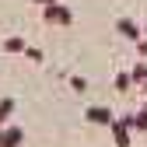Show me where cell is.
Here are the masks:
<instances>
[{
	"label": "cell",
	"instance_id": "cell-12",
	"mask_svg": "<svg viewBox=\"0 0 147 147\" xmlns=\"http://www.w3.org/2000/svg\"><path fill=\"white\" fill-rule=\"evenodd\" d=\"M67 81H70V88H74V91H88V81H84V77H74V74H70Z\"/></svg>",
	"mask_w": 147,
	"mask_h": 147
},
{
	"label": "cell",
	"instance_id": "cell-7",
	"mask_svg": "<svg viewBox=\"0 0 147 147\" xmlns=\"http://www.w3.org/2000/svg\"><path fill=\"white\" fill-rule=\"evenodd\" d=\"M25 39H21V35H11V39H4V46H0V49H4V53H25Z\"/></svg>",
	"mask_w": 147,
	"mask_h": 147
},
{
	"label": "cell",
	"instance_id": "cell-4",
	"mask_svg": "<svg viewBox=\"0 0 147 147\" xmlns=\"http://www.w3.org/2000/svg\"><path fill=\"white\" fill-rule=\"evenodd\" d=\"M21 144H25V130L4 126V140H0V147H21Z\"/></svg>",
	"mask_w": 147,
	"mask_h": 147
},
{
	"label": "cell",
	"instance_id": "cell-8",
	"mask_svg": "<svg viewBox=\"0 0 147 147\" xmlns=\"http://www.w3.org/2000/svg\"><path fill=\"white\" fill-rule=\"evenodd\" d=\"M11 116H14V98H0V126H7Z\"/></svg>",
	"mask_w": 147,
	"mask_h": 147
},
{
	"label": "cell",
	"instance_id": "cell-9",
	"mask_svg": "<svg viewBox=\"0 0 147 147\" xmlns=\"http://www.w3.org/2000/svg\"><path fill=\"white\" fill-rule=\"evenodd\" d=\"M130 77H133V84H144V81H147V60H140V63L133 67V74H130Z\"/></svg>",
	"mask_w": 147,
	"mask_h": 147
},
{
	"label": "cell",
	"instance_id": "cell-5",
	"mask_svg": "<svg viewBox=\"0 0 147 147\" xmlns=\"http://www.w3.org/2000/svg\"><path fill=\"white\" fill-rule=\"evenodd\" d=\"M126 123H130V130H140V133H147V102L140 105V112L126 116Z\"/></svg>",
	"mask_w": 147,
	"mask_h": 147
},
{
	"label": "cell",
	"instance_id": "cell-15",
	"mask_svg": "<svg viewBox=\"0 0 147 147\" xmlns=\"http://www.w3.org/2000/svg\"><path fill=\"white\" fill-rule=\"evenodd\" d=\"M144 32H147V28H144Z\"/></svg>",
	"mask_w": 147,
	"mask_h": 147
},
{
	"label": "cell",
	"instance_id": "cell-6",
	"mask_svg": "<svg viewBox=\"0 0 147 147\" xmlns=\"http://www.w3.org/2000/svg\"><path fill=\"white\" fill-rule=\"evenodd\" d=\"M116 28H119V35H126L130 42H137V39H140V28L130 21V18H119V21H116Z\"/></svg>",
	"mask_w": 147,
	"mask_h": 147
},
{
	"label": "cell",
	"instance_id": "cell-2",
	"mask_svg": "<svg viewBox=\"0 0 147 147\" xmlns=\"http://www.w3.org/2000/svg\"><path fill=\"white\" fill-rule=\"evenodd\" d=\"M109 130H112L116 147H130V123H126V116H123V119H112V123H109Z\"/></svg>",
	"mask_w": 147,
	"mask_h": 147
},
{
	"label": "cell",
	"instance_id": "cell-14",
	"mask_svg": "<svg viewBox=\"0 0 147 147\" xmlns=\"http://www.w3.org/2000/svg\"><path fill=\"white\" fill-rule=\"evenodd\" d=\"M32 4H39V7H49V4H56V0H32Z\"/></svg>",
	"mask_w": 147,
	"mask_h": 147
},
{
	"label": "cell",
	"instance_id": "cell-13",
	"mask_svg": "<svg viewBox=\"0 0 147 147\" xmlns=\"http://www.w3.org/2000/svg\"><path fill=\"white\" fill-rule=\"evenodd\" d=\"M133 46H137V56H140V60H147V35H140Z\"/></svg>",
	"mask_w": 147,
	"mask_h": 147
},
{
	"label": "cell",
	"instance_id": "cell-10",
	"mask_svg": "<svg viewBox=\"0 0 147 147\" xmlns=\"http://www.w3.org/2000/svg\"><path fill=\"white\" fill-rule=\"evenodd\" d=\"M133 88V77L130 74H116V91H130Z\"/></svg>",
	"mask_w": 147,
	"mask_h": 147
},
{
	"label": "cell",
	"instance_id": "cell-11",
	"mask_svg": "<svg viewBox=\"0 0 147 147\" xmlns=\"http://www.w3.org/2000/svg\"><path fill=\"white\" fill-rule=\"evenodd\" d=\"M21 56H28L32 63H42L46 56H42V49H35V46H25V53H21Z\"/></svg>",
	"mask_w": 147,
	"mask_h": 147
},
{
	"label": "cell",
	"instance_id": "cell-1",
	"mask_svg": "<svg viewBox=\"0 0 147 147\" xmlns=\"http://www.w3.org/2000/svg\"><path fill=\"white\" fill-rule=\"evenodd\" d=\"M42 21H46V25H74V11L56 0V4L42 7Z\"/></svg>",
	"mask_w": 147,
	"mask_h": 147
},
{
	"label": "cell",
	"instance_id": "cell-3",
	"mask_svg": "<svg viewBox=\"0 0 147 147\" xmlns=\"http://www.w3.org/2000/svg\"><path fill=\"white\" fill-rule=\"evenodd\" d=\"M84 119L88 123H98V126H109L116 116H112V109H105V105H91L88 112H84Z\"/></svg>",
	"mask_w": 147,
	"mask_h": 147
}]
</instances>
